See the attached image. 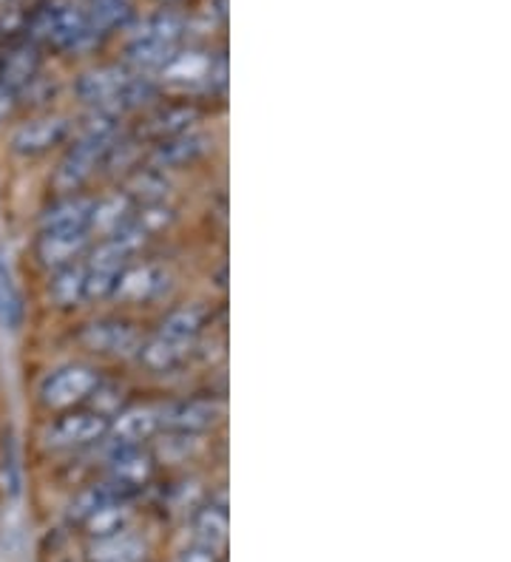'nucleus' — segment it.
I'll use <instances>...</instances> for the list:
<instances>
[{"label":"nucleus","mask_w":511,"mask_h":562,"mask_svg":"<svg viewBox=\"0 0 511 562\" xmlns=\"http://www.w3.org/2000/svg\"><path fill=\"white\" fill-rule=\"evenodd\" d=\"M116 145V114L95 111V117L80 128V137L68 148L55 171L57 191H77L95 173L97 162L109 157Z\"/></svg>","instance_id":"f257e3e1"},{"label":"nucleus","mask_w":511,"mask_h":562,"mask_svg":"<svg viewBox=\"0 0 511 562\" xmlns=\"http://www.w3.org/2000/svg\"><path fill=\"white\" fill-rule=\"evenodd\" d=\"M34 43L63 48V52H82L95 46L100 32L91 26L89 12L77 7L75 0H48L37 12L32 14L29 23Z\"/></svg>","instance_id":"f03ea898"},{"label":"nucleus","mask_w":511,"mask_h":562,"mask_svg":"<svg viewBox=\"0 0 511 562\" xmlns=\"http://www.w3.org/2000/svg\"><path fill=\"white\" fill-rule=\"evenodd\" d=\"M77 94L95 111L123 114L143 103L145 97H151V82L145 75L125 71L120 66H100L77 80Z\"/></svg>","instance_id":"7ed1b4c3"},{"label":"nucleus","mask_w":511,"mask_h":562,"mask_svg":"<svg viewBox=\"0 0 511 562\" xmlns=\"http://www.w3.org/2000/svg\"><path fill=\"white\" fill-rule=\"evenodd\" d=\"M97 384V372L89 367H63L43 381L41 401L46 409H68L89 398Z\"/></svg>","instance_id":"20e7f679"},{"label":"nucleus","mask_w":511,"mask_h":562,"mask_svg":"<svg viewBox=\"0 0 511 562\" xmlns=\"http://www.w3.org/2000/svg\"><path fill=\"white\" fill-rule=\"evenodd\" d=\"M109 435V420L105 415H97V412H71V415H63L55 424L48 426L43 440L52 449H75V446L95 443V440L105 438Z\"/></svg>","instance_id":"39448f33"},{"label":"nucleus","mask_w":511,"mask_h":562,"mask_svg":"<svg viewBox=\"0 0 511 562\" xmlns=\"http://www.w3.org/2000/svg\"><path fill=\"white\" fill-rule=\"evenodd\" d=\"M80 341L89 347V350L102 352V356H120L129 358L140 352L143 347V336H140V329L129 322H95L89 327H82Z\"/></svg>","instance_id":"423d86ee"},{"label":"nucleus","mask_w":511,"mask_h":562,"mask_svg":"<svg viewBox=\"0 0 511 562\" xmlns=\"http://www.w3.org/2000/svg\"><path fill=\"white\" fill-rule=\"evenodd\" d=\"M225 406L213 398H191V401H177L159 409V426L170 429L177 435H197L211 429L219 418H222Z\"/></svg>","instance_id":"0eeeda50"},{"label":"nucleus","mask_w":511,"mask_h":562,"mask_svg":"<svg viewBox=\"0 0 511 562\" xmlns=\"http://www.w3.org/2000/svg\"><path fill=\"white\" fill-rule=\"evenodd\" d=\"M168 290V270L157 261H145V265H134V268H125L116 279L114 295L131 304L154 302L157 295H163Z\"/></svg>","instance_id":"6e6552de"},{"label":"nucleus","mask_w":511,"mask_h":562,"mask_svg":"<svg viewBox=\"0 0 511 562\" xmlns=\"http://www.w3.org/2000/svg\"><path fill=\"white\" fill-rule=\"evenodd\" d=\"M68 137V120L66 117H37L29 123L18 125L12 134V151L21 157H37V154L52 151Z\"/></svg>","instance_id":"1a4fd4ad"},{"label":"nucleus","mask_w":511,"mask_h":562,"mask_svg":"<svg viewBox=\"0 0 511 562\" xmlns=\"http://www.w3.org/2000/svg\"><path fill=\"white\" fill-rule=\"evenodd\" d=\"M91 211L95 200L86 196H66L57 205L48 207L41 216V234H91Z\"/></svg>","instance_id":"9d476101"},{"label":"nucleus","mask_w":511,"mask_h":562,"mask_svg":"<svg viewBox=\"0 0 511 562\" xmlns=\"http://www.w3.org/2000/svg\"><path fill=\"white\" fill-rule=\"evenodd\" d=\"M41 71V55L34 43H21V46L9 48L3 60H0V86L12 91L14 97L29 89L37 80Z\"/></svg>","instance_id":"9b49d317"},{"label":"nucleus","mask_w":511,"mask_h":562,"mask_svg":"<svg viewBox=\"0 0 511 562\" xmlns=\"http://www.w3.org/2000/svg\"><path fill=\"white\" fill-rule=\"evenodd\" d=\"M204 151H208V137L191 128L185 131V134H177V137L159 139V145L151 154V162L159 171H165V168H182V165L202 157Z\"/></svg>","instance_id":"f8f14e48"},{"label":"nucleus","mask_w":511,"mask_h":562,"mask_svg":"<svg viewBox=\"0 0 511 562\" xmlns=\"http://www.w3.org/2000/svg\"><path fill=\"white\" fill-rule=\"evenodd\" d=\"M109 463L111 481H116L120 486L129 488V492H134V488H140L143 483H148L151 472H154V460H151V454L143 452L140 446H114Z\"/></svg>","instance_id":"ddd939ff"},{"label":"nucleus","mask_w":511,"mask_h":562,"mask_svg":"<svg viewBox=\"0 0 511 562\" xmlns=\"http://www.w3.org/2000/svg\"><path fill=\"white\" fill-rule=\"evenodd\" d=\"M159 429V409L154 406H134L125 409L123 415H116L114 424L109 426L114 446H140L145 438Z\"/></svg>","instance_id":"4468645a"},{"label":"nucleus","mask_w":511,"mask_h":562,"mask_svg":"<svg viewBox=\"0 0 511 562\" xmlns=\"http://www.w3.org/2000/svg\"><path fill=\"white\" fill-rule=\"evenodd\" d=\"M89 247V234H41L37 256L46 268H66Z\"/></svg>","instance_id":"2eb2a0df"},{"label":"nucleus","mask_w":511,"mask_h":562,"mask_svg":"<svg viewBox=\"0 0 511 562\" xmlns=\"http://www.w3.org/2000/svg\"><path fill=\"white\" fill-rule=\"evenodd\" d=\"M188 352H191V344L185 341H177V338H168V336H154L148 338V341H143V347H140V352L136 356L143 358L145 367H151V370L157 372H165V370H174V367H179V363L188 358Z\"/></svg>","instance_id":"dca6fc26"},{"label":"nucleus","mask_w":511,"mask_h":562,"mask_svg":"<svg viewBox=\"0 0 511 562\" xmlns=\"http://www.w3.org/2000/svg\"><path fill=\"white\" fill-rule=\"evenodd\" d=\"M131 220V196L129 193H109L102 200L95 202V211H91V234H114L125 222Z\"/></svg>","instance_id":"f3484780"},{"label":"nucleus","mask_w":511,"mask_h":562,"mask_svg":"<svg viewBox=\"0 0 511 562\" xmlns=\"http://www.w3.org/2000/svg\"><path fill=\"white\" fill-rule=\"evenodd\" d=\"M131 492L125 486H120L116 481H102V483H95V486H89L86 492H80L75 497V503H71V520H86L89 515H95L97 508L109 506V503H116V501H129Z\"/></svg>","instance_id":"a211bd4d"},{"label":"nucleus","mask_w":511,"mask_h":562,"mask_svg":"<svg viewBox=\"0 0 511 562\" xmlns=\"http://www.w3.org/2000/svg\"><path fill=\"white\" fill-rule=\"evenodd\" d=\"M193 537H197V546L204 551H216L225 549L227 542V515L222 508H204L202 515L197 517V526H193Z\"/></svg>","instance_id":"6ab92c4d"},{"label":"nucleus","mask_w":511,"mask_h":562,"mask_svg":"<svg viewBox=\"0 0 511 562\" xmlns=\"http://www.w3.org/2000/svg\"><path fill=\"white\" fill-rule=\"evenodd\" d=\"M129 520H131L129 501H116V503H109V506L97 508L95 515H89L82 522H86L91 537L105 540V537H114L120 535V531H125Z\"/></svg>","instance_id":"aec40b11"},{"label":"nucleus","mask_w":511,"mask_h":562,"mask_svg":"<svg viewBox=\"0 0 511 562\" xmlns=\"http://www.w3.org/2000/svg\"><path fill=\"white\" fill-rule=\"evenodd\" d=\"M48 293H52V299L60 307H71V304L82 302L86 299V265H66V268H60V273L52 279Z\"/></svg>","instance_id":"412c9836"},{"label":"nucleus","mask_w":511,"mask_h":562,"mask_svg":"<svg viewBox=\"0 0 511 562\" xmlns=\"http://www.w3.org/2000/svg\"><path fill=\"white\" fill-rule=\"evenodd\" d=\"M95 560L97 562H145V546L136 540V537L120 531V535L105 537V540L97 542Z\"/></svg>","instance_id":"4be33fe9"},{"label":"nucleus","mask_w":511,"mask_h":562,"mask_svg":"<svg viewBox=\"0 0 511 562\" xmlns=\"http://www.w3.org/2000/svg\"><path fill=\"white\" fill-rule=\"evenodd\" d=\"M204 327V310L202 307H179L174 310L168 318L159 327V336L177 338V341L193 344V338L199 336V329Z\"/></svg>","instance_id":"5701e85b"},{"label":"nucleus","mask_w":511,"mask_h":562,"mask_svg":"<svg viewBox=\"0 0 511 562\" xmlns=\"http://www.w3.org/2000/svg\"><path fill=\"white\" fill-rule=\"evenodd\" d=\"M182 35H185V21L177 12L151 14V18H145L134 32V37H151V41H163V43H170V46H177Z\"/></svg>","instance_id":"b1692460"},{"label":"nucleus","mask_w":511,"mask_h":562,"mask_svg":"<svg viewBox=\"0 0 511 562\" xmlns=\"http://www.w3.org/2000/svg\"><path fill=\"white\" fill-rule=\"evenodd\" d=\"M134 0H89V21L97 32H111V29L123 26L131 18Z\"/></svg>","instance_id":"393cba45"},{"label":"nucleus","mask_w":511,"mask_h":562,"mask_svg":"<svg viewBox=\"0 0 511 562\" xmlns=\"http://www.w3.org/2000/svg\"><path fill=\"white\" fill-rule=\"evenodd\" d=\"M197 111L188 109V105H170V109L159 111L157 117L151 120V131L159 134V137H177V134H185L191 131L193 123H197Z\"/></svg>","instance_id":"a878e982"},{"label":"nucleus","mask_w":511,"mask_h":562,"mask_svg":"<svg viewBox=\"0 0 511 562\" xmlns=\"http://www.w3.org/2000/svg\"><path fill=\"white\" fill-rule=\"evenodd\" d=\"M129 196L131 200L140 196V200H145V205H151V202H163L165 196H168V182H165L163 171H159V168H148V171L136 173V177L131 179Z\"/></svg>","instance_id":"bb28decb"},{"label":"nucleus","mask_w":511,"mask_h":562,"mask_svg":"<svg viewBox=\"0 0 511 562\" xmlns=\"http://www.w3.org/2000/svg\"><path fill=\"white\" fill-rule=\"evenodd\" d=\"M21 295H18L12 279H9V273L3 270V265H0V322L7 324V327H18V324H21Z\"/></svg>","instance_id":"cd10ccee"},{"label":"nucleus","mask_w":511,"mask_h":562,"mask_svg":"<svg viewBox=\"0 0 511 562\" xmlns=\"http://www.w3.org/2000/svg\"><path fill=\"white\" fill-rule=\"evenodd\" d=\"M170 220H174L170 207H165L163 202H151V205H145V211H140V216H136L134 222L151 236L157 234V231H163L165 225H170Z\"/></svg>","instance_id":"c85d7f7f"},{"label":"nucleus","mask_w":511,"mask_h":562,"mask_svg":"<svg viewBox=\"0 0 511 562\" xmlns=\"http://www.w3.org/2000/svg\"><path fill=\"white\" fill-rule=\"evenodd\" d=\"M12 111H14V94L9 89H3V86H0V125L12 117Z\"/></svg>","instance_id":"c756f323"},{"label":"nucleus","mask_w":511,"mask_h":562,"mask_svg":"<svg viewBox=\"0 0 511 562\" xmlns=\"http://www.w3.org/2000/svg\"><path fill=\"white\" fill-rule=\"evenodd\" d=\"M179 562H213V554H211V551L197 549V551H191V554H185Z\"/></svg>","instance_id":"7c9ffc66"},{"label":"nucleus","mask_w":511,"mask_h":562,"mask_svg":"<svg viewBox=\"0 0 511 562\" xmlns=\"http://www.w3.org/2000/svg\"><path fill=\"white\" fill-rule=\"evenodd\" d=\"M7 3H12V0H0V7H7Z\"/></svg>","instance_id":"2f4dec72"},{"label":"nucleus","mask_w":511,"mask_h":562,"mask_svg":"<svg viewBox=\"0 0 511 562\" xmlns=\"http://www.w3.org/2000/svg\"><path fill=\"white\" fill-rule=\"evenodd\" d=\"M165 3H170V0H165Z\"/></svg>","instance_id":"473e14b6"}]
</instances>
